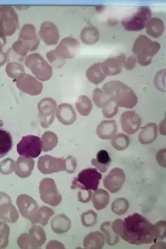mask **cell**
Masks as SVG:
<instances>
[{"label":"cell","instance_id":"7402d4cb","mask_svg":"<svg viewBox=\"0 0 166 249\" xmlns=\"http://www.w3.org/2000/svg\"><path fill=\"white\" fill-rule=\"evenodd\" d=\"M106 238L99 231L91 233L86 240V247L91 249H102L105 245Z\"/></svg>","mask_w":166,"mask_h":249},{"label":"cell","instance_id":"d6a6232c","mask_svg":"<svg viewBox=\"0 0 166 249\" xmlns=\"http://www.w3.org/2000/svg\"><path fill=\"white\" fill-rule=\"evenodd\" d=\"M124 221L121 219H117L112 223V227L114 233L122 238L124 230Z\"/></svg>","mask_w":166,"mask_h":249},{"label":"cell","instance_id":"2e32d148","mask_svg":"<svg viewBox=\"0 0 166 249\" xmlns=\"http://www.w3.org/2000/svg\"><path fill=\"white\" fill-rule=\"evenodd\" d=\"M13 139L11 133L0 128V159L6 156L12 149Z\"/></svg>","mask_w":166,"mask_h":249},{"label":"cell","instance_id":"f546056e","mask_svg":"<svg viewBox=\"0 0 166 249\" xmlns=\"http://www.w3.org/2000/svg\"><path fill=\"white\" fill-rule=\"evenodd\" d=\"M166 70H162L156 75L154 78V85L157 89L165 92Z\"/></svg>","mask_w":166,"mask_h":249},{"label":"cell","instance_id":"8d00e7d4","mask_svg":"<svg viewBox=\"0 0 166 249\" xmlns=\"http://www.w3.org/2000/svg\"><path fill=\"white\" fill-rule=\"evenodd\" d=\"M92 163L102 173H105L109 168L107 167V166L103 165L98 163L95 159H92Z\"/></svg>","mask_w":166,"mask_h":249},{"label":"cell","instance_id":"4316f807","mask_svg":"<svg viewBox=\"0 0 166 249\" xmlns=\"http://www.w3.org/2000/svg\"><path fill=\"white\" fill-rule=\"evenodd\" d=\"M93 100L99 108H103L111 101L107 95L99 89H96L93 94Z\"/></svg>","mask_w":166,"mask_h":249},{"label":"cell","instance_id":"d590c367","mask_svg":"<svg viewBox=\"0 0 166 249\" xmlns=\"http://www.w3.org/2000/svg\"><path fill=\"white\" fill-rule=\"evenodd\" d=\"M156 160L159 165L166 168V149H161L157 152Z\"/></svg>","mask_w":166,"mask_h":249},{"label":"cell","instance_id":"52a82bcc","mask_svg":"<svg viewBox=\"0 0 166 249\" xmlns=\"http://www.w3.org/2000/svg\"><path fill=\"white\" fill-rule=\"evenodd\" d=\"M0 34L10 36L18 28V16L11 6H3L0 8Z\"/></svg>","mask_w":166,"mask_h":249},{"label":"cell","instance_id":"9c48e42d","mask_svg":"<svg viewBox=\"0 0 166 249\" xmlns=\"http://www.w3.org/2000/svg\"><path fill=\"white\" fill-rule=\"evenodd\" d=\"M79 46L76 39L72 37H66L60 41L55 52L61 58L65 60L72 59L78 53Z\"/></svg>","mask_w":166,"mask_h":249},{"label":"cell","instance_id":"5b68a950","mask_svg":"<svg viewBox=\"0 0 166 249\" xmlns=\"http://www.w3.org/2000/svg\"><path fill=\"white\" fill-rule=\"evenodd\" d=\"M152 13L148 7H141L131 16L122 20L123 28L129 32H138L147 27Z\"/></svg>","mask_w":166,"mask_h":249},{"label":"cell","instance_id":"7a4b0ae2","mask_svg":"<svg viewBox=\"0 0 166 249\" xmlns=\"http://www.w3.org/2000/svg\"><path fill=\"white\" fill-rule=\"evenodd\" d=\"M102 89L118 107L132 109L137 105L138 98L134 91L120 81H109Z\"/></svg>","mask_w":166,"mask_h":249},{"label":"cell","instance_id":"5bb4252c","mask_svg":"<svg viewBox=\"0 0 166 249\" xmlns=\"http://www.w3.org/2000/svg\"><path fill=\"white\" fill-rule=\"evenodd\" d=\"M117 131V124L114 120H105L98 124L96 133L100 139L109 140L112 138Z\"/></svg>","mask_w":166,"mask_h":249},{"label":"cell","instance_id":"4dcf8cb0","mask_svg":"<svg viewBox=\"0 0 166 249\" xmlns=\"http://www.w3.org/2000/svg\"><path fill=\"white\" fill-rule=\"evenodd\" d=\"M97 215L93 211H90L82 216V222L87 227L93 226L97 223Z\"/></svg>","mask_w":166,"mask_h":249},{"label":"cell","instance_id":"7c38bea8","mask_svg":"<svg viewBox=\"0 0 166 249\" xmlns=\"http://www.w3.org/2000/svg\"><path fill=\"white\" fill-rule=\"evenodd\" d=\"M39 36L43 42L49 46L56 45L60 37L56 25L49 21L45 22L41 24Z\"/></svg>","mask_w":166,"mask_h":249},{"label":"cell","instance_id":"3957f363","mask_svg":"<svg viewBox=\"0 0 166 249\" xmlns=\"http://www.w3.org/2000/svg\"><path fill=\"white\" fill-rule=\"evenodd\" d=\"M161 48L160 44L152 40L145 35H140L135 40L132 51L136 56L137 61L142 67L149 66L153 57Z\"/></svg>","mask_w":166,"mask_h":249},{"label":"cell","instance_id":"f1b7e54d","mask_svg":"<svg viewBox=\"0 0 166 249\" xmlns=\"http://www.w3.org/2000/svg\"><path fill=\"white\" fill-rule=\"evenodd\" d=\"M46 56L50 63L55 68H60L65 63V60L58 56L55 50L49 52Z\"/></svg>","mask_w":166,"mask_h":249},{"label":"cell","instance_id":"8992f818","mask_svg":"<svg viewBox=\"0 0 166 249\" xmlns=\"http://www.w3.org/2000/svg\"><path fill=\"white\" fill-rule=\"evenodd\" d=\"M43 146L40 138L30 135L23 137L19 142L17 151L19 156L25 158H36L41 154Z\"/></svg>","mask_w":166,"mask_h":249},{"label":"cell","instance_id":"4fadbf2b","mask_svg":"<svg viewBox=\"0 0 166 249\" xmlns=\"http://www.w3.org/2000/svg\"><path fill=\"white\" fill-rule=\"evenodd\" d=\"M19 40L29 45L31 48V52L36 50L39 45L36 28L31 24L25 25L23 27L19 34Z\"/></svg>","mask_w":166,"mask_h":249},{"label":"cell","instance_id":"277c9868","mask_svg":"<svg viewBox=\"0 0 166 249\" xmlns=\"http://www.w3.org/2000/svg\"><path fill=\"white\" fill-rule=\"evenodd\" d=\"M102 175L96 169L88 168L81 171L73 182L71 189H79L84 191H95L98 188Z\"/></svg>","mask_w":166,"mask_h":249},{"label":"cell","instance_id":"836d02e7","mask_svg":"<svg viewBox=\"0 0 166 249\" xmlns=\"http://www.w3.org/2000/svg\"><path fill=\"white\" fill-rule=\"evenodd\" d=\"M137 62L136 55H132L126 60V64L124 68L127 71H132L135 68Z\"/></svg>","mask_w":166,"mask_h":249},{"label":"cell","instance_id":"e0dca14e","mask_svg":"<svg viewBox=\"0 0 166 249\" xmlns=\"http://www.w3.org/2000/svg\"><path fill=\"white\" fill-rule=\"evenodd\" d=\"M87 76L92 84L98 85L105 80L107 76L103 70L101 62L90 67L87 71Z\"/></svg>","mask_w":166,"mask_h":249},{"label":"cell","instance_id":"83f0119b","mask_svg":"<svg viewBox=\"0 0 166 249\" xmlns=\"http://www.w3.org/2000/svg\"><path fill=\"white\" fill-rule=\"evenodd\" d=\"M102 112L105 118H112L118 113V107L115 103L111 100L106 107L102 108Z\"/></svg>","mask_w":166,"mask_h":249},{"label":"cell","instance_id":"6da1fadb","mask_svg":"<svg viewBox=\"0 0 166 249\" xmlns=\"http://www.w3.org/2000/svg\"><path fill=\"white\" fill-rule=\"evenodd\" d=\"M122 239L129 244L141 245L156 243L159 240L156 226L144 216L135 213L124 219Z\"/></svg>","mask_w":166,"mask_h":249},{"label":"cell","instance_id":"ab89813d","mask_svg":"<svg viewBox=\"0 0 166 249\" xmlns=\"http://www.w3.org/2000/svg\"><path fill=\"white\" fill-rule=\"evenodd\" d=\"M6 43V39L2 35L1 36V39H0V49H1L5 44Z\"/></svg>","mask_w":166,"mask_h":249},{"label":"cell","instance_id":"cb8c5ba5","mask_svg":"<svg viewBox=\"0 0 166 249\" xmlns=\"http://www.w3.org/2000/svg\"><path fill=\"white\" fill-rule=\"evenodd\" d=\"M111 139V145L117 151L125 150L129 146V138L126 135L118 134L114 135Z\"/></svg>","mask_w":166,"mask_h":249},{"label":"cell","instance_id":"ba28073f","mask_svg":"<svg viewBox=\"0 0 166 249\" xmlns=\"http://www.w3.org/2000/svg\"><path fill=\"white\" fill-rule=\"evenodd\" d=\"M126 180V174L124 171L119 168H115L103 179V184L110 193L115 194L121 190Z\"/></svg>","mask_w":166,"mask_h":249},{"label":"cell","instance_id":"74e56055","mask_svg":"<svg viewBox=\"0 0 166 249\" xmlns=\"http://www.w3.org/2000/svg\"><path fill=\"white\" fill-rule=\"evenodd\" d=\"M156 244L151 247V249H166L165 243L161 241L156 242Z\"/></svg>","mask_w":166,"mask_h":249},{"label":"cell","instance_id":"ffe728a7","mask_svg":"<svg viewBox=\"0 0 166 249\" xmlns=\"http://www.w3.org/2000/svg\"><path fill=\"white\" fill-rule=\"evenodd\" d=\"M92 200L95 209L101 211L106 209L110 203V196L106 190L99 189L94 191Z\"/></svg>","mask_w":166,"mask_h":249},{"label":"cell","instance_id":"e575fe53","mask_svg":"<svg viewBox=\"0 0 166 249\" xmlns=\"http://www.w3.org/2000/svg\"><path fill=\"white\" fill-rule=\"evenodd\" d=\"M157 227L159 235V240L164 239L166 237V222L165 220H161L158 221L155 224Z\"/></svg>","mask_w":166,"mask_h":249},{"label":"cell","instance_id":"9a60e30c","mask_svg":"<svg viewBox=\"0 0 166 249\" xmlns=\"http://www.w3.org/2000/svg\"><path fill=\"white\" fill-rule=\"evenodd\" d=\"M158 135V127L156 123L146 124L138 135L139 142L142 144H149L154 142Z\"/></svg>","mask_w":166,"mask_h":249},{"label":"cell","instance_id":"603a6c76","mask_svg":"<svg viewBox=\"0 0 166 249\" xmlns=\"http://www.w3.org/2000/svg\"><path fill=\"white\" fill-rule=\"evenodd\" d=\"M101 231L105 234L107 244L113 246L117 244L119 241V237L113 231L112 223L107 221L103 223L101 225Z\"/></svg>","mask_w":166,"mask_h":249},{"label":"cell","instance_id":"484cf974","mask_svg":"<svg viewBox=\"0 0 166 249\" xmlns=\"http://www.w3.org/2000/svg\"><path fill=\"white\" fill-rule=\"evenodd\" d=\"M76 108L82 115L87 116L92 108V104L88 97L82 96L79 97L76 103Z\"/></svg>","mask_w":166,"mask_h":249},{"label":"cell","instance_id":"1f68e13d","mask_svg":"<svg viewBox=\"0 0 166 249\" xmlns=\"http://www.w3.org/2000/svg\"><path fill=\"white\" fill-rule=\"evenodd\" d=\"M96 160L100 164L107 166L109 167L111 159L109 153L106 150H102L99 151L96 155Z\"/></svg>","mask_w":166,"mask_h":249},{"label":"cell","instance_id":"44dd1931","mask_svg":"<svg viewBox=\"0 0 166 249\" xmlns=\"http://www.w3.org/2000/svg\"><path fill=\"white\" fill-rule=\"evenodd\" d=\"M57 116L60 121L65 124L72 123L75 119V114L73 108L68 104L59 106Z\"/></svg>","mask_w":166,"mask_h":249},{"label":"cell","instance_id":"d4e9b609","mask_svg":"<svg viewBox=\"0 0 166 249\" xmlns=\"http://www.w3.org/2000/svg\"><path fill=\"white\" fill-rule=\"evenodd\" d=\"M129 203L124 198L116 199L111 204V211L116 215L120 216L125 214L129 210Z\"/></svg>","mask_w":166,"mask_h":249},{"label":"cell","instance_id":"30bf717a","mask_svg":"<svg viewBox=\"0 0 166 249\" xmlns=\"http://www.w3.org/2000/svg\"><path fill=\"white\" fill-rule=\"evenodd\" d=\"M141 119L135 111H128L122 113L120 123L123 131L129 135L136 133L140 129Z\"/></svg>","mask_w":166,"mask_h":249},{"label":"cell","instance_id":"8fae6325","mask_svg":"<svg viewBox=\"0 0 166 249\" xmlns=\"http://www.w3.org/2000/svg\"><path fill=\"white\" fill-rule=\"evenodd\" d=\"M127 56L121 53L114 57H111L102 62V67L107 76H115L120 74L125 65Z\"/></svg>","mask_w":166,"mask_h":249},{"label":"cell","instance_id":"f35d334b","mask_svg":"<svg viewBox=\"0 0 166 249\" xmlns=\"http://www.w3.org/2000/svg\"><path fill=\"white\" fill-rule=\"evenodd\" d=\"M165 119L164 120V121L163 120L161 122V123L159 126V131H160L161 134H162V135H166V129H165L166 128H165V127H164V126L165 124V123L164 124V122H165Z\"/></svg>","mask_w":166,"mask_h":249},{"label":"cell","instance_id":"d6986e66","mask_svg":"<svg viewBox=\"0 0 166 249\" xmlns=\"http://www.w3.org/2000/svg\"><path fill=\"white\" fill-rule=\"evenodd\" d=\"M100 37L98 29L93 26L87 27L83 29L80 34V38L83 43L87 45L95 44Z\"/></svg>","mask_w":166,"mask_h":249},{"label":"cell","instance_id":"ac0fdd59","mask_svg":"<svg viewBox=\"0 0 166 249\" xmlns=\"http://www.w3.org/2000/svg\"><path fill=\"white\" fill-rule=\"evenodd\" d=\"M147 34L150 36L158 38L162 36L165 31V25L163 20L158 18H151L147 27Z\"/></svg>","mask_w":166,"mask_h":249}]
</instances>
